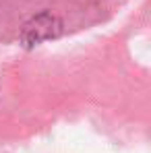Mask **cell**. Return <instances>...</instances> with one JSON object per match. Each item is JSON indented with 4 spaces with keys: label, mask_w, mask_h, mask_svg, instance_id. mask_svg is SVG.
I'll list each match as a JSON object with an SVG mask.
<instances>
[]
</instances>
